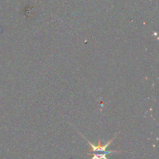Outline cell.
Listing matches in <instances>:
<instances>
[{"label":"cell","instance_id":"cell-1","mask_svg":"<svg viewBox=\"0 0 159 159\" xmlns=\"http://www.w3.org/2000/svg\"><path fill=\"white\" fill-rule=\"evenodd\" d=\"M118 134V133L116 134L114 136V138H112L110 141H109L107 144H103L102 145L101 144V140L100 138L99 139V141H98V145H94L93 144H92L89 141H87L88 144H89L90 148H91V150H90V152H88L89 155H93L90 159H107V155H109V154L111 153H121V151H107V148L109 147V146L111 144V143L113 142V140L116 138V135Z\"/></svg>","mask_w":159,"mask_h":159}]
</instances>
